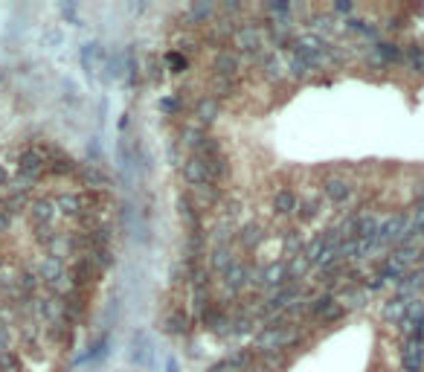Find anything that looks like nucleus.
I'll use <instances>...</instances> for the list:
<instances>
[{"label": "nucleus", "mask_w": 424, "mask_h": 372, "mask_svg": "<svg viewBox=\"0 0 424 372\" xmlns=\"http://www.w3.org/2000/svg\"><path fill=\"white\" fill-rule=\"evenodd\" d=\"M404 65L410 67V70H416V73H424V47H419V44H410V47H404Z\"/></svg>", "instance_id": "obj_2"}, {"label": "nucleus", "mask_w": 424, "mask_h": 372, "mask_svg": "<svg viewBox=\"0 0 424 372\" xmlns=\"http://www.w3.org/2000/svg\"><path fill=\"white\" fill-rule=\"evenodd\" d=\"M108 209L70 160L0 157V372H44L88 317L102 282Z\"/></svg>", "instance_id": "obj_1"}, {"label": "nucleus", "mask_w": 424, "mask_h": 372, "mask_svg": "<svg viewBox=\"0 0 424 372\" xmlns=\"http://www.w3.org/2000/svg\"><path fill=\"white\" fill-rule=\"evenodd\" d=\"M416 338L424 343V320H421V326H419V332H416Z\"/></svg>", "instance_id": "obj_3"}]
</instances>
